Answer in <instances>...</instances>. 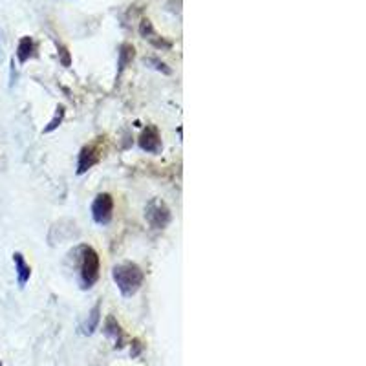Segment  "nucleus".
Returning <instances> with one entry per match:
<instances>
[{
  "mask_svg": "<svg viewBox=\"0 0 366 366\" xmlns=\"http://www.w3.org/2000/svg\"><path fill=\"white\" fill-rule=\"evenodd\" d=\"M81 284L82 289H90L99 280L101 260L97 251L92 246H81Z\"/></svg>",
  "mask_w": 366,
  "mask_h": 366,
  "instance_id": "nucleus-2",
  "label": "nucleus"
},
{
  "mask_svg": "<svg viewBox=\"0 0 366 366\" xmlns=\"http://www.w3.org/2000/svg\"><path fill=\"white\" fill-rule=\"evenodd\" d=\"M139 146H141V151L149 152V154H158L161 151L160 130L154 125H149L143 130V134L139 136Z\"/></svg>",
  "mask_w": 366,
  "mask_h": 366,
  "instance_id": "nucleus-6",
  "label": "nucleus"
},
{
  "mask_svg": "<svg viewBox=\"0 0 366 366\" xmlns=\"http://www.w3.org/2000/svg\"><path fill=\"white\" fill-rule=\"evenodd\" d=\"M13 262L15 267H17L18 284H20V286H26V282L30 280V277H32V267L26 264V260H24V256L20 255V253H15Z\"/></svg>",
  "mask_w": 366,
  "mask_h": 366,
  "instance_id": "nucleus-8",
  "label": "nucleus"
},
{
  "mask_svg": "<svg viewBox=\"0 0 366 366\" xmlns=\"http://www.w3.org/2000/svg\"><path fill=\"white\" fill-rule=\"evenodd\" d=\"M119 66H121V70L125 68V66H127L128 63H130V61L134 59V48L130 44H123L121 46V51H119Z\"/></svg>",
  "mask_w": 366,
  "mask_h": 366,
  "instance_id": "nucleus-12",
  "label": "nucleus"
},
{
  "mask_svg": "<svg viewBox=\"0 0 366 366\" xmlns=\"http://www.w3.org/2000/svg\"><path fill=\"white\" fill-rule=\"evenodd\" d=\"M145 216L149 220V224L154 229H165L170 224V218H172L169 207L165 206L161 200H152L149 207H146Z\"/></svg>",
  "mask_w": 366,
  "mask_h": 366,
  "instance_id": "nucleus-5",
  "label": "nucleus"
},
{
  "mask_svg": "<svg viewBox=\"0 0 366 366\" xmlns=\"http://www.w3.org/2000/svg\"><path fill=\"white\" fill-rule=\"evenodd\" d=\"M105 156V146H103V137H97L92 143L84 145L79 152V163H77V174H84L90 170L94 165L99 163Z\"/></svg>",
  "mask_w": 366,
  "mask_h": 366,
  "instance_id": "nucleus-3",
  "label": "nucleus"
},
{
  "mask_svg": "<svg viewBox=\"0 0 366 366\" xmlns=\"http://www.w3.org/2000/svg\"><path fill=\"white\" fill-rule=\"evenodd\" d=\"M114 280L118 284L119 291L123 297H132L136 295L137 289L141 288L143 279H145V274H143L141 267L137 264H132V262H125V264H119L114 267Z\"/></svg>",
  "mask_w": 366,
  "mask_h": 366,
  "instance_id": "nucleus-1",
  "label": "nucleus"
},
{
  "mask_svg": "<svg viewBox=\"0 0 366 366\" xmlns=\"http://www.w3.org/2000/svg\"><path fill=\"white\" fill-rule=\"evenodd\" d=\"M0 366H2V361H0Z\"/></svg>",
  "mask_w": 366,
  "mask_h": 366,
  "instance_id": "nucleus-14",
  "label": "nucleus"
},
{
  "mask_svg": "<svg viewBox=\"0 0 366 366\" xmlns=\"http://www.w3.org/2000/svg\"><path fill=\"white\" fill-rule=\"evenodd\" d=\"M17 55H18V61H20V63H26L27 59L35 57V55H37V44H35V41H33L32 37H23V39H20V42H18Z\"/></svg>",
  "mask_w": 366,
  "mask_h": 366,
  "instance_id": "nucleus-7",
  "label": "nucleus"
},
{
  "mask_svg": "<svg viewBox=\"0 0 366 366\" xmlns=\"http://www.w3.org/2000/svg\"><path fill=\"white\" fill-rule=\"evenodd\" d=\"M92 216L96 220V224L108 225L114 216V200L108 192H103L92 203Z\"/></svg>",
  "mask_w": 366,
  "mask_h": 366,
  "instance_id": "nucleus-4",
  "label": "nucleus"
},
{
  "mask_svg": "<svg viewBox=\"0 0 366 366\" xmlns=\"http://www.w3.org/2000/svg\"><path fill=\"white\" fill-rule=\"evenodd\" d=\"M99 319H101V310H99V304H97V306H94V310H92L90 317H88L87 324H84L82 332H84V334H92V332L97 328V324H99Z\"/></svg>",
  "mask_w": 366,
  "mask_h": 366,
  "instance_id": "nucleus-11",
  "label": "nucleus"
},
{
  "mask_svg": "<svg viewBox=\"0 0 366 366\" xmlns=\"http://www.w3.org/2000/svg\"><path fill=\"white\" fill-rule=\"evenodd\" d=\"M141 35L145 37L146 41H151L152 44L154 46H158V48H161V46H163V48H169V42H165L163 39H160V37L156 35V32L154 30H152V24L149 23V20H143L141 23Z\"/></svg>",
  "mask_w": 366,
  "mask_h": 366,
  "instance_id": "nucleus-10",
  "label": "nucleus"
},
{
  "mask_svg": "<svg viewBox=\"0 0 366 366\" xmlns=\"http://www.w3.org/2000/svg\"><path fill=\"white\" fill-rule=\"evenodd\" d=\"M105 334L108 335V337L114 339L115 346L118 348L123 346V329H121L119 322L112 315H110L105 322Z\"/></svg>",
  "mask_w": 366,
  "mask_h": 366,
  "instance_id": "nucleus-9",
  "label": "nucleus"
},
{
  "mask_svg": "<svg viewBox=\"0 0 366 366\" xmlns=\"http://www.w3.org/2000/svg\"><path fill=\"white\" fill-rule=\"evenodd\" d=\"M63 118H64V108H63V106H59V108H57V114H55V118L51 119L50 125H48V127L44 128V132L48 134V132H51V130H55V128H57L61 125Z\"/></svg>",
  "mask_w": 366,
  "mask_h": 366,
  "instance_id": "nucleus-13",
  "label": "nucleus"
}]
</instances>
